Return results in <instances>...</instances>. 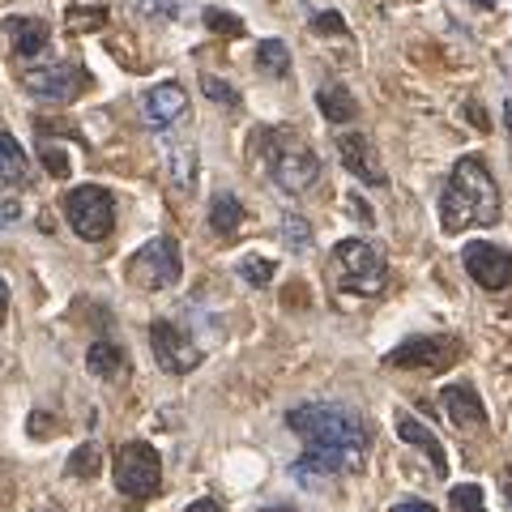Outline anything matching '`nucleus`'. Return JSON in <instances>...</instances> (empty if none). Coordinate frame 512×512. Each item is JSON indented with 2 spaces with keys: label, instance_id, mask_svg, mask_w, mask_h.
<instances>
[{
  "label": "nucleus",
  "instance_id": "nucleus-16",
  "mask_svg": "<svg viewBox=\"0 0 512 512\" xmlns=\"http://www.w3.org/2000/svg\"><path fill=\"white\" fill-rule=\"evenodd\" d=\"M5 35H9V47L22 60H35L39 52H47V43H52V26H47L43 18H9Z\"/></svg>",
  "mask_w": 512,
  "mask_h": 512
},
{
  "label": "nucleus",
  "instance_id": "nucleus-24",
  "mask_svg": "<svg viewBox=\"0 0 512 512\" xmlns=\"http://www.w3.org/2000/svg\"><path fill=\"white\" fill-rule=\"evenodd\" d=\"M282 239L291 244L295 252H308L312 248V227H308V218L303 214H286L282 218Z\"/></svg>",
  "mask_w": 512,
  "mask_h": 512
},
{
  "label": "nucleus",
  "instance_id": "nucleus-37",
  "mask_svg": "<svg viewBox=\"0 0 512 512\" xmlns=\"http://www.w3.org/2000/svg\"><path fill=\"white\" fill-rule=\"evenodd\" d=\"M350 210H355L363 222H372V205H367V201H359V197H350Z\"/></svg>",
  "mask_w": 512,
  "mask_h": 512
},
{
  "label": "nucleus",
  "instance_id": "nucleus-4",
  "mask_svg": "<svg viewBox=\"0 0 512 512\" xmlns=\"http://www.w3.org/2000/svg\"><path fill=\"white\" fill-rule=\"evenodd\" d=\"M329 282L346 295L376 299V295H384V286H389V261L380 256V248L363 244V239H342V244L329 252Z\"/></svg>",
  "mask_w": 512,
  "mask_h": 512
},
{
  "label": "nucleus",
  "instance_id": "nucleus-17",
  "mask_svg": "<svg viewBox=\"0 0 512 512\" xmlns=\"http://www.w3.org/2000/svg\"><path fill=\"white\" fill-rule=\"evenodd\" d=\"M86 367L99 380H107V384H120V380H128V355H124V346H116V342H107V338H99L90 350H86Z\"/></svg>",
  "mask_w": 512,
  "mask_h": 512
},
{
  "label": "nucleus",
  "instance_id": "nucleus-6",
  "mask_svg": "<svg viewBox=\"0 0 512 512\" xmlns=\"http://www.w3.org/2000/svg\"><path fill=\"white\" fill-rule=\"evenodd\" d=\"M111 474H116V491L128 500H150V495L163 487V457L154 453V444L146 440H124L116 448V461H111Z\"/></svg>",
  "mask_w": 512,
  "mask_h": 512
},
{
  "label": "nucleus",
  "instance_id": "nucleus-38",
  "mask_svg": "<svg viewBox=\"0 0 512 512\" xmlns=\"http://www.w3.org/2000/svg\"><path fill=\"white\" fill-rule=\"evenodd\" d=\"M5 312H9V282L0 274V320H5Z\"/></svg>",
  "mask_w": 512,
  "mask_h": 512
},
{
  "label": "nucleus",
  "instance_id": "nucleus-8",
  "mask_svg": "<svg viewBox=\"0 0 512 512\" xmlns=\"http://www.w3.org/2000/svg\"><path fill=\"white\" fill-rule=\"evenodd\" d=\"M461 359V338L453 333H414L402 346H393L384 363L389 367H414V372H444Z\"/></svg>",
  "mask_w": 512,
  "mask_h": 512
},
{
  "label": "nucleus",
  "instance_id": "nucleus-2",
  "mask_svg": "<svg viewBox=\"0 0 512 512\" xmlns=\"http://www.w3.org/2000/svg\"><path fill=\"white\" fill-rule=\"evenodd\" d=\"M286 427L303 440V448L316 453H338L346 461L363 466L367 453V423L355 406L346 402H303L295 410H286Z\"/></svg>",
  "mask_w": 512,
  "mask_h": 512
},
{
  "label": "nucleus",
  "instance_id": "nucleus-33",
  "mask_svg": "<svg viewBox=\"0 0 512 512\" xmlns=\"http://www.w3.org/2000/svg\"><path fill=\"white\" fill-rule=\"evenodd\" d=\"M184 512H227V508H222V504L214 500V495H201V500H192Z\"/></svg>",
  "mask_w": 512,
  "mask_h": 512
},
{
  "label": "nucleus",
  "instance_id": "nucleus-22",
  "mask_svg": "<svg viewBox=\"0 0 512 512\" xmlns=\"http://www.w3.org/2000/svg\"><path fill=\"white\" fill-rule=\"evenodd\" d=\"M256 69L269 77H286L291 73V52H286L282 39H261L256 43Z\"/></svg>",
  "mask_w": 512,
  "mask_h": 512
},
{
  "label": "nucleus",
  "instance_id": "nucleus-20",
  "mask_svg": "<svg viewBox=\"0 0 512 512\" xmlns=\"http://www.w3.org/2000/svg\"><path fill=\"white\" fill-rule=\"evenodd\" d=\"M239 227H244V205H239L235 192H218L210 205V231L218 239H231Z\"/></svg>",
  "mask_w": 512,
  "mask_h": 512
},
{
  "label": "nucleus",
  "instance_id": "nucleus-14",
  "mask_svg": "<svg viewBox=\"0 0 512 512\" xmlns=\"http://www.w3.org/2000/svg\"><path fill=\"white\" fill-rule=\"evenodd\" d=\"M444 414H448V423L453 427H487V406H483V397L474 393V384L470 380H457V384H448L444 389Z\"/></svg>",
  "mask_w": 512,
  "mask_h": 512
},
{
  "label": "nucleus",
  "instance_id": "nucleus-18",
  "mask_svg": "<svg viewBox=\"0 0 512 512\" xmlns=\"http://www.w3.org/2000/svg\"><path fill=\"white\" fill-rule=\"evenodd\" d=\"M30 184V158L18 146V137L0 128V188H26Z\"/></svg>",
  "mask_w": 512,
  "mask_h": 512
},
{
  "label": "nucleus",
  "instance_id": "nucleus-23",
  "mask_svg": "<svg viewBox=\"0 0 512 512\" xmlns=\"http://www.w3.org/2000/svg\"><path fill=\"white\" fill-rule=\"evenodd\" d=\"M99 466H103L99 444H82V448H73V457H69V478H94Z\"/></svg>",
  "mask_w": 512,
  "mask_h": 512
},
{
  "label": "nucleus",
  "instance_id": "nucleus-12",
  "mask_svg": "<svg viewBox=\"0 0 512 512\" xmlns=\"http://www.w3.org/2000/svg\"><path fill=\"white\" fill-rule=\"evenodd\" d=\"M141 107V120H146V128H154V133H167L171 124H180L188 116V94L180 82H158L150 86L146 94L137 99Z\"/></svg>",
  "mask_w": 512,
  "mask_h": 512
},
{
  "label": "nucleus",
  "instance_id": "nucleus-36",
  "mask_svg": "<svg viewBox=\"0 0 512 512\" xmlns=\"http://www.w3.org/2000/svg\"><path fill=\"white\" fill-rule=\"evenodd\" d=\"M389 512H436V508L423 504V500H402V504H393Z\"/></svg>",
  "mask_w": 512,
  "mask_h": 512
},
{
  "label": "nucleus",
  "instance_id": "nucleus-28",
  "mask_svg": "<svg viewBox=\"0 0 512 512\" xmlns=\"http://www.w3.org/2000/svg\"><path fill=\"white\" fill-rule=\"evenodd\" d=\"M201 90L210 94L214 103H222V107H239V90L227 82V77H214V73H205V77H201Z\"/></svg>",
  "mask_w": 512,
  "mask_h": 512
},
{
  "label": "nucleus",
  "instance_id": "nucleus-11",
  "mask_svg": "<svg viewBox=\"0 0 512 512\" xmlns=\"http://www.w3.org/2000/svg\"><path fill=\"white\" fill-rule=\"evenodd\" d=\"M461 265L466 274L483 286V291H512V252L500 244H487V239H474V244L461 248Z\"/></svg>",
  "mask_w": 512,
  "mask_h": 512
},
{
  "label": "nucleus",
  "instance_id": "nucleus-13",
  "mask_svg": "<svg viewBox=\"0 0 512 512\" xmlns=\"http://www.w3.org/2000/svg\"><path fill=\"white\" fill-rule=\"evenodd\" d=\"M338 150H342V167L355 175L359 184H367V188H384L389 171H384L380 154H376V146H372V137H367V133H346V137L338 141Z\"/></svg>",
  "mask_w": 512,
  "mask_h": 512
},
{
  "label": "nucleus",
  "instance_id": "nucleus-34",
  "mask_svg": "<svg viewBox=\"0 0 512 512\" xmlns=\"http://www.w3.org/2000/svg\"><path fill=\"white\" fill-rule=\"evenodd\" d=\"M466 116H470V124L478 128V133H487V128H491V120L483 116V107H478V103H466Z\"/></svg>",
  "mask_w": 512,
  "mask_h": 512
},
{
  "label": "nucleus",
  "instance_id": "nucleus-40",
  "mask_svg": "<svg viewBox=\"0 0 512 512\" xmlns=\"http://www.w3.org/2000/svg\"><path fill=\"white\" fill-rule=\"evenodd\" d=\"M474 5H478V9H495V5H500V0H474Z\"/></svg>",
  "mask_w": 512,
  "mask_h": 512
},
{
  "label": "nucleus",
  "instance_id": "nucleus-21",
  "mask_svg": "<svg viewBox=\"0 0 512 512\" xmlns=\"http://www.w3.org/2000/svg\"><path fill=\"white\" fill-rule=\"evenodd\" d=\"M167 167H171V180L184 192H192V184H197V150L188 141H167Z\"/></svg>",
  "mask_w": 512,
  "mask_h": 512
},
{
  "label": "nucleus",
  "instance_id": "nucleus-26",
  "mask_svg": "<svg viewBox=\"0 0 512 512\" xmlns=\"http://www.w3.org/2000/svg\"><path fill=\"white\" fill-rule=\"evenodd\" d=\"M239 278L248 286H269L274 282V261H269V256H244V261H239Z\"/></svg>",
  "mask_w": 512,
  "mask_h": 512
},
{
  "label": "nucleus",
  "instance_id": "nucleus-5",
  "mask_svg": "<svg viewBox=\"0 0 512 512\" xmlns=\"http://www.w3.org/2000/svg\"><path fill=\"white\" fill-rule=\"evenodd\" d=\"M64 222L86 239V244H103L116 231V197L103 184H82L64 197Z\"/></svg>",
  "mask_w": 512,
  "mask_h": 512
},
{
  "label": "nucleus",
  "instance_id": "nucleus-27",
  "mask_svg": "<svg viewBox=\"0 0 512 512\" xmlns=\"http://www.w3.org/2000/svg\"><path fill=\"white\" fill-rule=\"evenodd\" d=\"M448 508H453V512H487V495H483V487H474V483L453 487V495H448Z\"/></svg>",
  "mask_w": 512,
  "mask_h": 512
},
{
  "label": "nucleus",
  "instance_id": "nucleus-7",
  "mask_svg": "<svg viewBox=\"0 0 512 512\" xmlns=\"http://www.w3.org/2000/svg\"><path fill=\"white\" fill-rule=\"evenodd\" d=\"M184 274V261H180V244L171 235H158L150 244H141L137 256L128 261V282L141 286V291H167Z\"/></svg>",
  "mask_w": 512,
  "mask_h": 512
},
{
  "label": "nucleus",
  "instance_id": "nucleus-10",
  "mask_svg": "<svg viewBox=\"0 0 512 512\" xmlns=\"http://www.w3.org/2000/svg\"><path fill=\"white\" fill-rule=\"evenodd\" d=\"M150 350L163 372L171 376H188L201 367V346L188 338V329H180L175 320H154L150 325Z\"/></svg>",
  "mask_w": 512,
  "mask_h": 512
},
{
  "label": "nucleus",
  "instance_id": "nucleus-39",
  "mask_svg": "<svg viewBox=\"0 0 512 512\" xmlns=\"http://www.w3.org/2000/svg\"><path fill=\"white\" fill-rule=\"evenodd\" d=\"M504 128H508V141H512V99H504Z\"/></svg>",
  "mask_w": 512,
  "mask_h": 512
},
{
  "label": "nucleus",
  "instance_id": "nucleus-29",
  "mask_svg": "<svg viewBox=\"0 0 512 512\" xmlns=\"http://www.w3.org/2000/svg\"><path fill=\"white\" fill-rule=\"evenodd\" d=\"M205 26H210L214 35H227V39L244 35V22H239L235 13H227V9H205Z\"/></svg>",
  "mask_w": 512,
  "mask_h": 512
},
{
  "label": "nucleus",
  "instance_id": "nucleus-3",
  "mask_svg": "<svg viewBox=\"0 0 512 512\" xmlns=\"http://www.w3.org/2000/svg\"><path fill=\"white\" fill-rule=\"evenodd\" d=\"M252 154H261L269 180L282 192H291V197L316 188L320 180V158L312 154L308 141L286 133V128H261V133H252Z\"/></svg>",
  "mask_w": 512,
  "mask_h": 512
},
{
  "label": "nucleus",
  "instance_id": "nucleus-32",
  "mask_svg": "<svg viewBox=\"0 0 512 512\" xmlns=\"http://www.w3.org/2000/svg\"><path fill=\"white\" fill-rule=\"evenodd\" d=\"M312 30H316V35H350L346 22H342V13H333V9L316 13V18H312Z\"/></svg>",
  "mask_w": 512,
  "mask_h": 512
},
{
  "label": "nucleus",
  "instance_id": "nucleus-31",
  "mask_svg": "<svg viewBox=\"0 0 512 512\" xmlns=\"http://www.w3.org/2000/svg\"><path fill=\"white\" fill-rule=\"evenodd\" d=\"M69 26L73 30H103L107 26V9L103 5H90V9H69Z\"/></svg>",
  "mask_w": 512,
  "mask_h": 512
},
{
  "label": "nucleus",
  "instance_id": "nucleus-35",
  "mask_svg": "<svg viewBox=\"0 0 512 512\" xmlns=\"http://www.w3.org/2000/svg\"><path fill=\"white\" fill-rule=\"evenodd\" d=\"M18 214H22V205H18V201H0V227H9V222L18 218Z\"/></svg>",
  "mask_w": 512,
  "mask_h": 512
},
{
  "label": "nucleus",
  "instance_id": "nucleus-25",
  "mask_svg": "<svg viewBox=\"0 0 512 512\" xmlns=\"http://www.w3.org/2000/svg\"><path fill=\"white\" fill-rule=\"evenodd\" d=\"M133 9L150 22H175L184 9V0H133Z\"/></svg>",
  "mask_w": 512,
  "mask_h": 512
},
{
  "label": "nucleus",
  "instance_id": "nucleus-41",
  "mask_svg": "<svg viewBox=\"0 0 512 512\" xmlns=\"http://www.w3.org/2000/svg\"><path fill=\"white\" fill-rule=\"evenodd\" d=\"M261 512H299V508H261Z\"/></svg>",
  "mask_w": 512,
  "mask_h": 512
},
{
  "label": "nucleus",
  "instance_id": "nucleus-1",
  "mask_svg": "<svg viewBox=\"0 0 512 512\" xmlns=\"http://www.w3.org/2000/svg\"><path fill=\"white\" fill-rule=\"evenodd\" d=\"M495 222H500V188L483 158L461 154L440 197V227L444 235H457L466 227H495Z\"/></svg>",
  "mask_w": 512,
  "mask_h": 512
},
{
  "label": "nucleus",
  "instance_id": "nucleus-15",
  "mask_svg": "<svg viewBox=\"0 0 512 512\" xmlns=\"http://www.w3.org/2000/svg\"><path fill=\"white\" fill-rule=\"evenodd\" d=\"M393 427H397V436H402L406 444L423 448L427 461H431V474H436V478H448V453H444V444L431 436V431H427L419 419H410L406 410H397V414H393Z\"/></svg>",
  "mask_w": 512,
  "mask_h": 512
},
{
  "label": "nucleus",
  "instance_id": "nucleus-30",
  "mask_svg": "<svg viewBox=\"0 0 512 512\" xmlns=\"http://www.w3.org/2000/svg\"><path fill=\"white\" fill-rule=\"evenodd\" d=\"M39 154H43V167L56 175V180H69V158H64V150L56 146V141L39 137Z\"/></svg>",
  "mask_w": 512,
  "mask_h": 512
},
{
  "label": "nucleus",
  "instance_id": "nucleus-19",
  "mask_svg": "<svg viewBox=\"0 0 512 512\" xmlns=\"http://www.w3.org/2000/svg\"><path fill=\"white\" fill-rule=\"evenodd\" d=\"M316 107H320V116H325L329 124H350L359 116L355 94H350L346 86H338V82H325L316 90Z\"/></svg>",
  "mask_w": 512,
  "mask_h": 512
},
{
  "label": "nucleus",
  "instance_id": "nucleus-9",
  "mask_svg": "<svg viewBox=\"0 0 512 512\" xmlns=\"http://www.w3.org/2000/svg\"><path fill=\"white\" fill-rule=\"evenodd\" d=\"M22 86H26L30 99L64 107L90 90V73H86V64H52V69H26Z\"/></svg>",
  "mask_w": 512,
  "mask_h": 512
}]
</instances>
